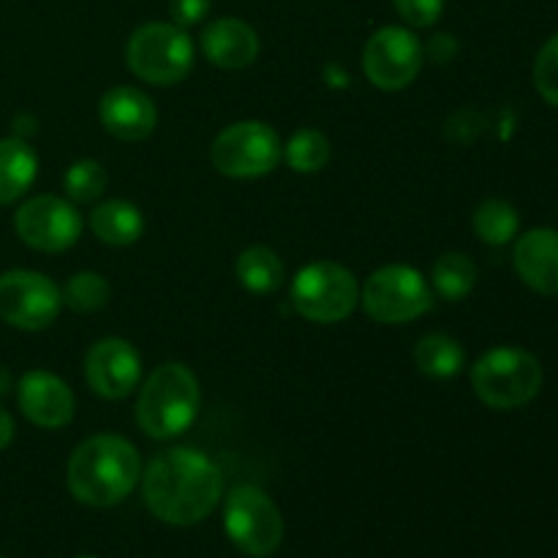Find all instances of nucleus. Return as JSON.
I'll list each match as a JSON object with an SVG mask.
<instances>
[{
	"mask_svg": "<svg viewBox=\"0 0 558 558\" xmlns=\"http://www.w3.org/2000/svg\"><path fill=\"white\" fill-rule=\"evenodd\" d=\"M223 496V474L205 452L191 447L163 450L142 472L147 510L172 526L202 523Z\"/></svg>",
	"mask_w": 558,
	"mask_h": 558,
	"instance_id": "obj_1",
	"label": "nucleus"
},
{
	"mask_svg": "<svg viewBox=\"0 0 558 558\" xmlns=\"http://www.w3.org/2000/svg\"><path fill=\"white\" fill-rule=\"evenodd\" d=\"M142 480L140 450L125 436L98 434L82 441L65 469L71 496L87 507H114Z\"/></svg>",
	"mask_w": 558,
	"mask_h": 558,
	"instance_id": "obj_2",
	"label": "nucleus"
},
{
	"mask_svg": "<svg viewBox=\"0 0 558 558\" xmlns=\"http://www.w3.org/2000/svg\"><path fill=\"white\" fill-rule=\"evenodd\" d=\"M199 381L183 363H163L142 381L136 423L150 439L185 434L199 414Z\"/></svg>",
	"mask_w": 558,
	"mask_h": 558,
	"instance_id": "obj_3",
	"label": "nucleus"
},
{
	"mask_svg": "<svg viewBox=\"0 0 558 558\" xmlns=\"http://www.w3.org/2000/svg\"><path fill=\"white\" fill-rule=\"evenodd\" d=\"M474 396L496 412H512L537 398L543 387V365L526 349L496 347L472 368Z\"/></svg>",
	"mask_w": 558,
	"mask_h": 558,
	"instance_id": "obj_4",
	"label": "nucleus"
},
{
	"mask_svg": "<svg viewBox=\"0 0 558 558\" xmlns=\"http://www.w3.org/2000/svg\"><path fill=\"white\" fill-rule=\"evenodd\" d=\"M125 63L150 85H178L194 69V41L174 22H147L131 33Z\"/></svg>",
	"mask_w": 558,
	"mask_h": 558,
	"instance_id": "obj_5",
	"label": "nucleus"
},
{
	"mask_svg": "<svg viewBox=\"0 0 558 558\" xmlns=\"http://www.w3.org/2000/svg\"><path fill=\"white\" fill-rule=\"evenodd\" d=\"M292 305L303 319L336 325L352 316L360 303V283L349 267L338 262L305 265L292 281Z\"/></svg>",
	"mask_w": 558,
	"mask_h": 558,
	"instance_id": "obj_6",
	"label": "nucleus"
},
{
	"mask_svg": "<svg viewBox=\"0 0 558 558\" xmlns=\"http://www.w3.org/2000/svg\"><path fill=\"white\" fill-rule=\"evenodd\" d=\"M223 529L234 548L251 558H267L283 543V518L276 501L256 485H238L223 501Z\"/></svg>",
	"mask_w": 558,
	"mask_h": 558,
	"instance_id": "obj_7",
	"label": "nucleus"
},
{
	"mask_svg": "<svg viewBox=\"0 0 558 558\" xmlns=\"http://www.w3.org/2000/svg\"><path fill=\"white\" fill-rule=\"evenodd\" d=\"M360 303L365 314L379 325H407L428 314L434 303L428 281L409 265H387L371 272L360 289Z\"/></svg>",
	"mask_w": 558,
	"mask_h": 558,
	"instance_id": "obj_8",
	"label": "nucleus"
},
{
	"mask_svg": "<svg viewBox=\"0 0 558 558\" xmlns=\"http://www.w3.org/2000/svg\"><path fill=\"white\" fill-rule=\"evenodd\" d=\"M283 158L281 136L262 120L232 123L213 140L210 161L221 174L234 180L265 178Z\"/></svg>",
	"mask_w": 558,
	"mask_h": 558,
	"instance_id": "obj_9",
	"label": "nucleus"
},
{
	"mask_svg": "<svg viewBox=\"0 0 558 558\" xmlns=\"http://www.w3.org/2000/svg\"><path fill=\"white\" fill-rule=\"evenodd\" d=\"M63 308V294L52 278L36 270L0 272V319L16 330H47Z\"/></svg>",
	"mask_w": 558,
	"mask_h": 558,
	"instance_id": "obj_10",
	"label": "nucleus"
},
{
	"mask_svg": "<svg viewBox=\"0 0 558 558\" xmlns=\"http://www.w3.org/2000/svg\"><path fill=\"white\" fill-rule=\"evenodd\" d=\"M423 58V44L409 27L387 25L365 41L363 71L379 90H403L417 80Z\"/></svg>",
	"mask_w": 558,
	"mask_h": 558,
	"instance_id": "obj_11",
	"label": "nucleus"
},
{
	"mask_svg": "<svg viewBox=\"0 0 558 558\" xmlns=\"http://www.w3.org/2000/svg\"><path fill=\"white\" fill-rule=\"evenodd\" d=\"M14 229L25 245L44 254L71 248L82 234V216L74 202L54 194H38L14 213Z\"/></svg>",
	"mask_w": 558,
	"mask_h": 558,
	"instance_id": "obj_12",
	"label": "nucleus"
},
{
	"mask_svg": "<svg viewBox=\"0 0 558 558\" xmlns=\"http://www.w3.org/2000/svg\"><path fill=\"white\" fill-rule=\"evenodd\" d=\"M85 379L96 396L120 401L142 381V357L125 338H101L85 354Z\"/></svg>",
	"mask_w": 558,
	"mask_h": 558,
	"instance_id": "obj_13",
	"label": "nucleus"
},
{
	"mask_svg": "<svg viewBox=\"0 0 558 558\" xmlns=\"http://www.w3.org/2000/svg\"><path fill=\"white\" fill-rule=\"evenodd\" d=\"M16 403L33 425L47 430L65 428L74 420V392L49 371H27L16 385Z\"/></svg>",
	"mask_w": 558,
	"mask_h": 558,
	"instance_id": "obj_14",
	"label": "nucleus"
},
{
	"mask_svg": "<svg viewBox=\"0 0 558 558\" xmlns=\"http://www.w3.org/2000/svg\"><path fill=\"white\" fill-rule=\"evenodd\" d=\"M98 120L120 142H142L158 123L156 104L150 96L129 85L109 87L98 101Z\"/></svg>",
	"mask_w": 558,
	"mask_h": 558,
	"instance_id": "obj_15",
	"label": "nucleus"
},
{
	"mask_svg": "<svg viewBox=\"0 0 558 558\" xmlns=\"http://www.w3.org/2000/svg\"><path fill=\"white\" fill-rule=\"evenodd\" d=\"M512 265L521 281L537 294H558V232L550 227L529 229L512 251Z\"/></svg>",
	"mask_w": 558,
	"mask_h": 558,
	"instance_id": "obj_16",
	"label": "nucleus"
},
{
	"mask_svg": "<svg viewBox=\"0 0 558 558\" xmlns=\"http://www.w3.org/2000/svg\"><path fill=\"white\" fill-rule=\"evenodd\" d=\"M202 52L218 69L238 71L259 58V36L248 22L221 16L202 31Z\"/></svg>",
	"mask_w": 558,
	"mask_h": 558,
	"instance_id": "obj_17",
	"label": "nucleus"
},
{
	"mask_svg": "<svg viewBox=\"0 0 558 558\" xmlns=\"http://www.w3.org/2000/svg\"><path fill=\"white\" fill-rule=\"evenodd\" d=\"M38 174V156L25 140H0V207L14 205Z\"/></svg>",
	"mask_w": 558,
	"mask_h": 558,
	"instance_id": "obj_18",
	"label": "nucleus"
},
{
	"mask_svg": "<svg viewBox=\"0 0 558 558\" xmlns=\"http://www.w3.org/2000/svg\"><path fill=\"white\" fill-rule=\"evenodd\" d=\"M90 229L101 243L131 245L145 232V216L134 202L107 199L90 213Z\"/></svg>",
	"mask_w": 558,
	"mask_h": 558,
	"instance_id": "obj_19",
	"label": "nucleus"
},
{
	"mask_svg": "<svg viewBox=\"0 0 558 558\" xmlns=\"http://www.w3.org/2000/svg\"><path fill=\"white\" fill-rule=\"evenodd\" d=\"M414 365L420 374L430 376V379H452L466 365V352L461 343L445 332H430V336L420 338L414 347Z\"/></svg>",
	"mask_w": 558,
	"mask_h": 558,
	"instance_id": "obj_20",
	"label": "nucleus"
},
{
	"mask_svg": "<svg viewBox=\"0 0 558 558\" xmlns=\"http://www.w3.org/2000/svg\"><path fill=\"white\" fill-rule=\"evenodd\" d=\"M234 276L248 292L270 294L283 283V265L267 245H251L234 262Z\"/></svg>",
	"mask_w": 558,
	"mask_h": 558,
	"instance_id": "obj_21",
	"label": "nucleus"
},
{
	"mask_svg": "<svg viewBox=\"0 0 558 558\" xmlns=\"http://www.w3.org/2000/svg\"><path fill=\"white\" fill-rule=\"evenodd\" d=\"M474 283H477V265H474L472 256L461 254V251H450V254H441L434 262L430 287L441 300L461 303L463 298H469Z\"/></svg>",
	"mask_w": 558,
	"mask_h": 558,
	"instance_id": "obj_22",
	"label": "nucleus"
},
{
	"mask_svg": "<svg viewBox=\"0 0 558 558\" xmlns=\"http://www.w3.org/2000/svg\"><path fill=\"white\" fill-rule=\"evenodd\" d=\"M474 232L483 243L488 245H507L515 240L518 229H521V216L515 207L505 199H485L483 205L474 210Z\"/></svg>",
	"mask_w": 558,
	"mask_h": 558,
	"instance_id": "obj_23",
	"label": "nucleus"
},
{
	"mask_svg": "<svg viewBox=\"0 0 558 558\" xmlns=\"http://www.w3.org/2000/svg\"><path fill=\"white\" fill-rule=\"evenodd\" d=\"M283 158L300 174L322 172L327 167V161H330V142H327V136L322 131L303 129L298 134H292L289 145L283 147Z\"/></svg>",
	"mask_w": 558,
	"mask_h": 558,
	"instance_id": "obj_24",
	"label": "nucleus"
},
{
	"mask_svg": "<svg viewBox=\"0 0 558 558\" xmlns=\"http://www.w3.org/2000/svg\"><path fill=\"white\" fill-rule=\"evenodd\" d=\"M63 189L65 196L71 202H80V205L101 199V194L107 191V169L96 158H80L65 169Z\"/></svg>",
	"mask_w": 558,
	"mask_h": 558,
	"instance_id": "obj_25",
	"label": "nucleus"
},
{
	"mask_svg": "<svg viewBox=\"0 0 558 558\" xmlns=\"http://www.w3.org/2000/svg\"><path fill=\"white\" fill-rule=\"evenodd\" d=\"M63 305H69L71 311H80V314H93V311L104 308L109 303V289L107 278L98 276V272H76L65 281L63 287Z\"/></svg>",
	"mask_w": 558,
	"mask_h": 558,
	"instance_id": "obj_26",
	"label": "nucleus"
},
{
	"mask_svg": "<svg viewBox=\"0 0 558 558\" xmlns=\"http://www.w3.org/2000/svg\"><path fill=\"white\" fill-rule=\"evenodd\" d=\"M534 87L550 107H558V33L543 44L534 58Z\"/></svg>",
	"mask_w": 558,
	"mask_h": 558,
	"instance_id": "obj_27",
	"label": "nucleus"
},
{
	"mask_svg": "<svg viewBox=\"0 0 558 558\" xmlns=\"http://www.w3.org/2000/svg\"><path fill=\"white\" fill-rule=\"evenodd\" d=\"M396 11L412 27H430L439 22L445 11V0H392Z\"/></svg>",
	"mask_w": 558,
	"mask_h": 558,
	"instance_id": "obj_28",
	"label": "nucleus"
},
{
	"mask_svg": "<svg viewBox=\"0 0 558 558\" xmlns=\"http://www.w3.org/2000/svg\"><path fill=\"white\" fill-rule=\"evenodd\" d=\"M169 14L180 27L199 25L210 14V0H169Z\"/></svg>",
	"mask_w": 558,
	"mask_h": 558,
	"instance_id": "obj_29",
	"label": "nucleus"
},
{
	"mask_svg": "<svg viewBox=\"0 0 558 558\" xmlns=\"http://www.w3.org/2000/svg\"><path fill=\"white\" fill-rule=\"evenodd\" d=\"M430 54L445 63V60H450L452 54H456V41H452L450 36H436L434 41H430Z\"/></svg>",
	"mask_w": 558,
	"mask_h": 558,
	"instance_id": "obj_30",
	"label": "nucleus"
},
{
	"mask_svg": "<svg viewBox=\"0 0 558 558\" xmlns=\"http://www.w3.org/2000/svg\"><path fill=\"white\" fill-rule=\"evenodd\" d=\"M14 430H16L14 417H11V414L0 407V452H3L11 441H14Z\"/></svg>",
	"mask_w": 558,
	"mask_h": 558,
	"instance_id": "obj_31",
	"label": "nucleus"
},
{
	"mask_svg": "<svg viewBox=\"0 0 558 558\" xmlns=\"http://www.w3.org/2000/svg\"><path fill=\"white\" fill-rule=\"evenodd\" d=\"M9 390H11V374L0 365V396H5Z\"/></svg>",
	"mask_w": 558,
	"mask_h": 558,
	"instance_id": "obj_32",
	"label": "nucleus"
},
{
	"mask_svg": "<svg viewBox=\"0 0 558 558\" xmlns=\"http://www.w3.org/2000/svg\"><path fill=\"white\" fill-rule=\"evenodd\" d=\"M76 558H98V556H76Z\"/></svg>",
	"mask_w": 558,
	"mask_h": 558,
	"instance_id": "obj_33",
	"label": "nucleus"
},
{
	"mask_svg": "<svg viewBox=\"0 0 558 558\" xmlns=\"http://www.w3.org/2000/svg\"><path fill=\"white\" fill-rule=\"evenodd\" d=\"M0 558H3V556H0Z\"/></svg>",
	"mask_w": 558,
	"mask_h": 558,
	"instance_id": "obj_34",
	"label": "nucleus"
}]
</instances>
